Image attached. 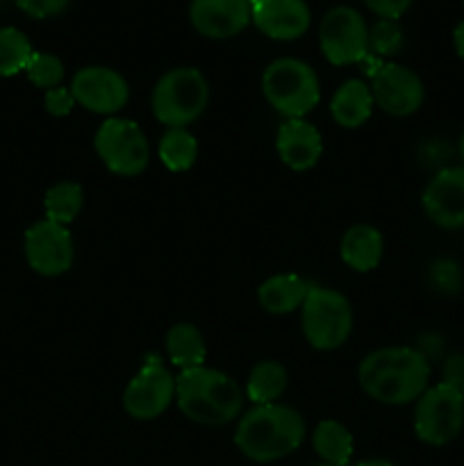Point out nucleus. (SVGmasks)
I'll use <instances>...</instances> for the list:
<instances>
[{"instance_id":"30","label":"nucleus","mask_w":464,"mask_h":466,"mask_svg":"<svg viewBox=\"0 0 464 466\" xmlns=\"http://www.w3.org/2000/svg\"><path fill=\"white\" fill-rule=\"evenodd\" d=\"M45 109H48L53 116H66L71 114L73 105H76V98H73L71 89H64V86H55V89L45 91Z\"/></svg>"},{"instance_id":"10","label":"nucleus","mask_w":464,"mask_h":466,"mask_svg":"<svg viewBox=\"0 0 464 466\" xmlns=\"http://www.w3.org/2000/svg\"><path fill=\"white\" fill-rule=\"evenodd\" d=\"M318 41L326 59L335 66H348V64L364 62L368 57V27L358 9L332 7L323 16Z\"/></svg>"},{"instance_id":"21","label":"nucleus","mask_w":464,"mask_h":466,"mask_svg":"<svg viewBox=\"0 0 464 466\" xmlns=\"http://www.w3.org/2000/svg\"><path fill=\"white\" fill-rule=\"evenodd\" d=\"M166 353L176 367L187 371V369L203 367L207 350H205L203 335L196 330V326H191V323H176L166 332Z\"/></svg>"},{"instance_id":"19","label":"nucleus","mask_w":464,"mask_h":466,"mask_svg":"<svg viewBox=\"0 0 464 466\" xmlns=\"http://www.w3.org/2000/svg\"><path fill=\"white\" fill-rule=\"evenodd\" d=\"M373 109L371 89L362 80H348L335 91L330 100V114L337 126L341 127H359L367 123Z\"/></svg>"},{"instance_id":"15","label":"nucleus","mask_w":464,"mask_h":466,"mask_svg":"<svg viewBox=\"0 0 464 466\" xmlns=\"http://www.w3.org/2000/svg\"><path fill=\"white\" fill-rule=\"evenodd\" d=\"M191 25L209 39H227L248 25V0H191Z\"/></svg>"},{"instance_id":"22","label":"nucleus","mask_w":464,"mask_h":466,"mask_svg":"<svg viewBox=\"0 0 464 466\" xmlns=\"http://www.w3.org/2000/svg\"><path fill=\"white\" fill-rule=\"evenodd\" d=\"M314 451L326 464L346 466L353 455V437L339 421H321L312 437Z\"/></svg>"},{"instance_id":"32","label":"nucleus","mask_w":464,"mask_h":466,"mask_svg":"<svg viewBox=\"0 0 464 466\" xmlns=\"http://www.w3.org/2000/svg\"><path fill=\"white\" fill-rule=\"evenodd\" d=\"M364 3H367V7L371 9V12H376L378 16L396 21L400 14L408 12V7L412 5V0H364Z\"/></svg>"},{"instance_id":"37","label":"nucleus","mask_w":464,"mask_h":466,"mask_svg":"<svg viewBox=\"0 0 464 466\" xmlns=\"http://www.w3.org/2000/svg\"><path fill=\"white\" fill-rule=\"evenodd\" d=\"M314 466H335V464H326V462H323V464H314Z\"/></svg>"},{"instance_id":"33","label":"nucleus","mask_w":464,"mask_h":466,"mask_svg":"<svg viewBox=\"0 0 464 466\" xmlns=\"http://www.w3.org/2000/svg\"><path fill=\"white\" fill-rule=\"evenodd\" d=\"M444 382L446 385H453L458 387V390H462L464 387V353H458V355H450L449 360L444 362Z\"/></svg>"},{"instance_id":"17","label":"nucleus","mask_w":464,"mask_h":466,"mask_svg":"<svg viewBox=\"0 0 464 466\" xmlns=\"http://www.w3.org/2000/svg\"><path fill=\"white\" fill-rule=\"evenodd\" d=\"M276 148L291 171H308L321 157L323 139L312 123L303 118H289L277 127Z\"/></svg>"},{"instance_id":"34","label":"nucleus","mask_w":464,"mask_h":466,"mask_svg":"<svg viewBox=\"0 0 464 466\" xmlns=\"http://www.w3.org/2000/svg\"><path fill=\"white\" fill-rule=\"evenodd\" d=\"M453 41H455V50H458L459 57L464 59V21L455 27L453 32Z\"/></svg>"},{"instance_id":"26","label":"nucleus","mask_w":464,"mask_h":466,"mask_svg":"<svg viewBox=\"0 0 464 466\" xmlns=\"http://www.w3.org/2000/svg\"><path fill=\"white\" fill-rule=\"evenodd\" d=\"M30 39L16 27H0V77L25 71L32 57Z\"/></svg>"},{"instance_id":"23","label":"nucleus","mask_w":464,"mask_h":466,"mask_svg":"<svg viewBox=\"0 0 464 466\" xmlns=\"http://www.w3.org/2000/svg\"><path fill=\"white\" fill-rule=\"evenodd\" d=\"M287 390V369L280 362H257L248 376L246 394L253 403L268 405L276 403Z\"/></svg>"},{"instance_id":"5","label":"nucleus","mask_w":464,"mask_h":466,"mask_svg":"<svg viewBox=\"0 0 464 466\" xmlns=\"http://www.w3.org/2000/svg\"><path fill=\"white\" fill-rule=\"evenodd\" d=\"M262 91L268 103L287 118H303L321 98L317 73L309 64L294 57L268 64L262 76Z\"/></svg>"},{"instance_id":"24","label":"nucleus","mask_w":464,"mask_h":466,"mask_svg":"<svg viewBox=\"0 0 464 466\" xmlns=\"http://www.w3.org/2000/svg\"><path fill=\"white\" fill-rule=\"evenodd\" d=\"M198 157V141L185 127H168L159 141V159L173 173H182L194 167Z\"/></svg>"},{"instance_id":"12","label":"nucleus","mask_w":464,"mask_h":466,"mask_svg":"<svg viewBox=\"0 0 464 466\" xmlns=\"http://www.w3.org/2000/svg\"><path fill=\"white\" fill-rule=\"evenodd\" d=\"M27 264L41 276H62L73 267L76 248L66 226L55 221H39L25 232Z\"/></svg>"},{"instance_id":"6","label":"nucleus","mask_w":464,"mask_h":466,"mask_svg":"<svg viewBox=\"0 0 464 466\" xmlns=\"http://www.w3.org/2000/svg\"><path fill=\"white\" fill-rule=\"evenodd\" d=\"M305 339L317 350H335L353 330V309L346 296L326 287H309L303 303Z\"/></svg>"},{"instance_id":"1","label":"nucleus","mask_w":464,"mask_h":466,"mask_svg":"<svg viewBox=\"0 0 464 466\" xmlns=\"http://www.w3.org/2000/svg\"><path fill=\"white\" fill-rule=\"evenodd\" d=\"M358 380L378 403L408 405L428 390L430 362L408 346L378 349L362 360Z\"/></svg>"},{"instance_id":"9","label":"nucleus","mask_w":464,"mask_h":466,"mask_svg":"<svg viewBox=\"0 0 464 466\" xmlns=\"http://www.w3.org/2000/svg\"><path fill=\"white\" fill-rule=\"evenodd\" d=\"M364 62H368V76H371L368 89L373 103H378L382 112L391 116H409L421 107L426 91L417 73L400 64H380L371 55Z\"/></svg>"},{"instance_id":"16","label":"nucleus","mask_w":464,"mask_h":466,"mask_svg":"<svg viewBox=\"0 0 464 466\" xmlns=\"http://www.w3.org/2000/svg\"><path fill=\"white\" fill-rule=\"evenodd\" d=\"M250 16L264 35L280 41L298 39L312 21L305 0H253Z\"/></svg>"},{"instance_id":"28","label":"nucleus","mask_w":464,"mask_h":466,"mask_svg":"<svg viewBox=\"0 0 464 466\" xmlns=\"http://www.w3.org/2000/svg\"><path fill=\"white\" fill-rule=\"evenodd\" d=\"M403 39L405 36L398 23L391 21V18H380L368 30V50H373V55H380V57H389L403 48Z\"/></svg>"},{"instance_id":"14","label":"nucleus","mask_w":464,"mask_h":466,"mask_svg":"<svg viewBox=\"0 0 464 466\" xmlns=\"http://www.w3.org/2000/svg\"><path fill=\"white\" fill-rule=\"evenodd\" d=\"M428 218L446 230L464 228V167L441 168L423 191Z\"/></svg>"},{"instance_id":"18","label":"nucleus","mask_w":464,"mask_h":466,"mask_svg":"<svg viewBox=\"0 0 464 466\" xmlns=\"http://www.w3.org/2000/svg\"><path fill=\"white\" fill-rule=\"evenodd\" d=\"M309 285L294 273H280L264 280L257 289L259 305L271 314H289L303 308Z\"/></svg>"},{"instance_id":"29","label":"nucleus","mask_w":464,"mask_h":466,"mask_svg":"<svg viewBox=\"0 0 464 466\" xmlns=\"http://www.w3.org/2000/svg\"><path fill=\"white\" fill-rule=\"evenodd\" d=\"M432 285L437 287L444 294H455L462 287V273H459V267L450 259H439L435 262V267L430 268Z\"/></svg>"},{"instance_id":"3","label":"nucleus","mask_w":464,"mask_h":466,"mask_svg":"<svg viewBox=\"0 0 464 466\" xmlns=\"http://www.w3.org/2000/svg\"><path fill=\"white\" fill-rule=\"evenodd\" d=\"M177 408L200 426H226L235 421L244 405L239 385L223 371L207 367L187 369L176 380Z\"/></svg>"},{"instance_id":"8","label":"nucleus","mask_w":464,"mask_h":466,"mask_svg":"<svg viewBox=\"0 0 464 466\" xmlns=\"http://www.w3.org/2000/svg\"><path fill=\"white\" fill-rule=\"evenodd\" d=\"M94 148L116 176H139L148 167V141L130 118H107L94 137Z\"/></svg>"},{"instance_id":"13","label":"nucleus","mask_w":464,"mask_h":466,"mask_svg":"<svg viewBox=\"0 0 464 466\" xmlns=\"http://www.w3.org/2000/svg\"><path fill=\"white\" fill-rule=\"evenodd\" d=\"M71 94L76 103L96 114H114L127 103L130 89L123 76L105 66H86L73 76Z\"/></svg>"},{"instance_id":"31","label":"nucleus","mask_w":464,"mask_h":466,"mask_svg":"<svg viewBox=\"0 0 464 466\" xmlns=\"http://www.w3.org/2000/svg\"><path fill=\"white\" fill-rule=\"evenodd\" d=\"M71 0H16L18 7L35 18H48L62 12Z\"/></svg>"},{"instance_id":"27","label":"nucleus","mask_w":464,"mask_h":466,"mask_svg":"<svg viewBox=\"0 0 464 466\" xmlns=\"http://www.w3.org/2000/svg\"><path fill=\"white\" fill-rule=\"evenodd\" d=\"M25 71H27V77L32 80V85L48 91V89H55V86H59V82H62L64 64L62 59L55 57V55L50 53H32Z\"/></svg>"},{"instance_id":"11","label":"nucleus","mask_w":464,"mask_h":466,"mask_svg":"<svg viewBox=\"0 0 464 466\" xmlns=\"http://www.w3.org/2000/svg\"><path fill=\"white\" fill-rule=\"evenodd\" d=\"M173 399H176V380L162 367V360L157 355H148L144 367L123 391V408L132 419L150 421V419H157Z\"/></svg>"},{"instance_id":"25","label":"nucleus","mask_w":464,"mask_h":466,"mask_svg":"<svg viewBox=\"0 0 464 466\" xmlns=\"http://www.w3.org/2000/svg\"><path fill=\"white\" fill-rule=\"evenodd\" d=\"M44 209L48 221L68 226L82 209V187L76 182H57L45 191Z\"/></svg>"},{"instance_id":"38","label":"nucleus","mask_w":464,"mask_h":466,"mask_svg":"<svg viewBox=\"0 0 464 466\" xmlns=\"http://www.w3.org/2000/svg\"><path fill=\"white\" fill-rule=\"evenodd\" d=\"M462 399H464V387H462Z\"/></svg>"},{"instance_id":"7","label":"nucleus","mask_w":464,"mask_h":466,"mask_svg":"<svg viewBox=\"0 0 464 466\" xmlns=\"http://www.w3.org/2000/svg\"><path fill=\"white\" fill-rule=\"evenodd\" d=\"M464 428V399L462 390L453 385L430 387L423 391L414 410V432L423 444L446 446Z\"/></svg>"},{"instance_id":"4","label":"nucleus","mask_w":464,"mask_h":466,"mask_svg":"<svg viewBox=\"0 0 464 466\" xmlns=\"http://www.w3.org/2000/svg\"><path fill=\"white\" fill-rule=\"evenodd\" d=\"M209 86L198 68H173L164 73L153 91V114L168 127H185L207 107Z\"/></svg>"},{"instance_id":"2","label":"nucleus","mask_w":464,"mask_h":466,"mask_svg":"<svg viewBox=\"0 0 464 466\" xmlns=\"http://www.w3.org/2000/svg\"><path fill=\"white\" fill-rule=\"evenodd\" d=\"M303 440L305 419L280 403L257 405L246 412L235 432L237 449L259 464L287 458L300 449Z\"/></svg>"},{"instance_id":"36","label":"nucleus","mask_w":464,"mask_h":466,"mask_svg":"<svg viewBox=\"0 0 464 466\" xmlns=\"http://www.w3.org/2000/svg\"><path fill=\"white\" fill-rule=\"evenodd\" d=\"M459 157H462L464 162V130H462V137H459Z\"/></svg>"},{"instance_id":"20","label":"nucleus","mask_w":464,"mask_h":466,"mask_svg":"<svg viewBox=\"0 0 464 466\" xmlns=\"http://www.w3.org/2000/svg\"><path fill=\"white\" fill-rule=\"evenodd\" d=\"M382 235L371 226H353L346 230L341 239V259L348 264L353 271L367 273L376 268L382 259Z\"/></svg>"},{"instance_id":"35","label":"nucleus","mask_w":464,"mask_h":466,"mask_svg":"<svg viewBox=\"0 0 464 466\" xmlns=\"http://www.w3.org/2000/svg\"><path fill=\"white\" fill-rule=\"evenodd\" d=\"M358 466H394V464L387 462V460H364V462H359Z\"/></svg>"}]
</instances>
